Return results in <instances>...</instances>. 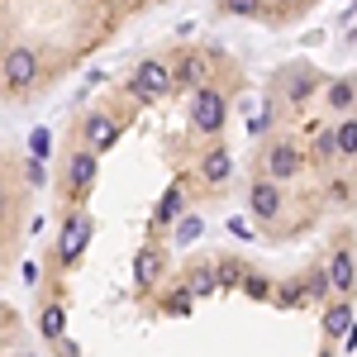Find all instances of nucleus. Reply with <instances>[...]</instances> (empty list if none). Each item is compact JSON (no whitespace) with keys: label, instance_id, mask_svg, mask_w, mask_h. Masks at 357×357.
Returning <instances> with one entry per match:
<instances>
[{"label":"nucleus","instance_id":"obj_1","mask_svg":"<svg viewBox=\"0 0 357 357\" xmlns=\"http://www.w3.org/2000/svg\"><path fill=\"white\" fill-rule=\"evenodd\" d=\"M224 119H229L224 96L215 91V86H195V96H191V124L200 129V134H220Z\"/></svg>","mask_w":357,"mask_h":357},{"label":"nucleus","instance_id":"obj_2","mask_svg":"<svg viewBox=\"0 0 357 357\" xmlns=\"http://www.w3.org/2000/svg\"><path fill=\"white\" fill-rule=\"evenodd\" d=\"M129 86H134L138 100H158V96H167V91H172V67H167V62H143Z\"/></svg>","mask_w":357,"mask_h":357},{"label":"nucleus","instance_id":"obj_3","mask_svg":"<svg viewBox=\"0 0 357 357\" xmlns=\"http://www.w3.org/2000/svg\"><path fill=\"white\" fill-rule=\"evenodd\" d=\"M86 243H91V220H86V215H67V224H62V238H57V257L72 267V262L86 252Z\"/></svg>","mask_w":357,"mask_h":357},{"label":"nucleus","instance_id":"obj_4","mask_svg":"<svg viewBox=\"0 0 357 357\" xmlns=\"http://www.w3.org/2000/svg\"><path fill=\"white\" fill-rule=\"evenodd\" d=\"M38 82V53L33 48H10L5 53V86L24 91V86Z\"/></svg>","mask_w":357,"mask_h":357},{"label":"nucleus","instance_id":"obj_5","mask_svg":"<svg viewBox=\"0 0 357 357\" xmlns=\"http://www.w3.org/2000/svg\"><path fill=\"white\" fill-rule=\"evenodd\" d=\"M301 167H305V153L296 148V143H272V148H267V176H272V181L296 176Z\"/></svg>","mask_w":357,"mask_h":357},{"label":"nucleus","instance_id":"obj_6","mask_svg":"<svg viewBox=\"0 0 357 357\" xmlns=\"http://www.w3.org/2000/svg\"><path fill=\"white\" fill-rule=\"evenodd\" d=\"M248 210H252V220H276V215H281V191H276L272 176H262V181L252 186V195H248Z\"/></svg>","mask_w":357,"mask_h":357},{"label":"nucleus","instance_id":"obj_7","mask_svg":"<svg viewBox=\"0 0 357 357\" xmlns=\"http://www.w3.org/2000/svg\"><path fill=\"white\" fill-rule=\"evenodd\" d=\"M324 272H329V286H333V291H343V296H348V291H353V281H357L353 252H348V248H343V252H333V262L324 267Z\"/></svg>","mask_w":357,"mask_h":357},{"label":"nucleus","instance_id":"obj_8","mask_svg":"<svg viewBox=\"0 0 357 357\" xmlns=\"http://www.w3.org/2000/svg\"><path fill=\"white\" fill-rule=\"evenodd\" d=\"M205 77H210V62L200 53H186L172 72V86H205Z\"/></svg>","mask_w":357,"mask_h":357},{"label":"nucleus","instance_id":"obj_9","mask_svg":"<svg viewBox=\"0 0 357 357\" xmlns=\"http://www.w3.org/2000/svg\"><path fill=\"white\" fill-rule=\"evenodd\" d=\"M96 181V153H72V162H67V186L72 191H86Z\"/></svg>","mask_w":357,"mask_h":357},{"label":"nucleus","instance_id":"obj_10","mask_svg":"<svg viewBox=\"0 0 357 357\" xmlns=\"http://www.w3.org/2000/svg\"><path fill=\"white\" fill-rule=\"evenodd\" d=\"M348 324H353V305H348V296H343L338 305H329V310H324V338L348 333Z\"/></svg>","mask_w":357,"mask_h":357},{"label":"nucleus","instance_id":"obj_11","mask_svg":"<svg viewBox=\"0 0 357 357\" xmlns=\"http://www.w3.org/2000/svg\"><path fill=\"white\" fill-rule=\"evenodd\" d=\"M229 172H234V162H229V153H224V148H215V153L205 158V167H200V176H205L210 186H220V181H229Z\"/></svg>","mask_w":357,"mask_h":357},{"label":"nucleus","instance_id":"obj_12","mask_svg":"<svg viewBox=\"0 0 357 357\" xmlns=\"http://www.w3.org/2000/svg\"><path fill=\"white\" fill-rule=\"evenodd\" d=\"M158 267H162V262H158V252H153V248H143V252L134 257V276H138V286H153V281H158Z\"/></svg>","mask_w":357,"mask_h":357},{"label":"nucleus","instance_id":"obj_13","mask_svg":"<svg viewBox=\"0 0 357 357\" xmlns=\"http://www.w3.org/2000/svg\"><path fill=\"white\" fill-rule=\"evenodd\" d=\"M333 143H338V158H357V119H343L333 129Z\"/></svg>","mask_w":357,"mask_h":357},{"label":"nucleus","instance_id":"obj_14","mask_svg":"<svg viewBox=\"0 0 357 357\" xmlns=\"http://www.w3.org/2000/svg\"><path fill=\"white\" fill-rule=\"evenodd\" d=\"M62 324H67V310H62V305H48V310H43V338L57 343V338H62Z\"/></svg>","mask_w":357,"mask_h":357},{"label":"nucleus","instance_id":"obj_15","mask_svg":"<svg viewBox=\"0 0 357 357\" xmlns=\"http://www.w3.org/2000/svg\"><path fill=\"white\" fill-rule=\"evenodd\" d=\"M200 234H205V224L195 220V215H176V243H181V248H191Z\"/></svg>","mask_w":357,"mask_h":357},{"label":"nucleus","instance_id":"obj_16","mask_svg":"<svg viewBox=\"0 0 357 357\" xmlns=\"http://www.w3.org/2000/svg\"><path fill=\"white\" fill-rule=\"evenodd\" d=\"M86 138H91L96 148H110V143H114V129H110V119H100V114H96V119H86Z\"/></svg>","mask_w":357,"mask_h":357},{"label":"nucleus","instance_id":"obj_17","mask_svg":"<svg viewBox=\"0 0 357 357\" xmlns=\"http://www.w3.org/2000/svg\"><path fill=\"white\" fill-rule=\"evenodd\" d=\"M186 286H191V296H210V291L220 286V272H215V267H200V272H191Z\"/></svg>","mask_w":357,"mask_h":357},{"label":"nucleus","instance_id":"obj_18","mask_svg":"<svg viewBox=\"0 0 357 357\" xmlns=\"http://www.w3.org/2000/svg\"><path fill=\"white\" fill-rule=\"evenodd\" d=\"M310 158L319 167H329L333 158H338V143H333V134H314V148H310Z\"/></svg>","mask_w":357,"mask_h":357},{"label":"nucleus","instance_id":"obj_19","mask_svg":"<svg viewBox=\"0 0 357 357\" xmlns=\"http://www.w3.org/2000/svg\"><path fill=\"white\" fill-rule=\"evenodd\" d=\"M176 215H181V191L172 186V191L162 195V205H158V215H153V220H158V224H176Z\"/></svg>","mask_w":357,"mask_h":357},{"label":"nucleus","instance_id":"obj_20","mask_svg":"<svg viewBox=\"0 0 357 357\" xmlns=\"http://www.w3.org/2000/svg\"><path fill=\"white\" fill-rule=\"evenodd\" d=\"M333 286H329V272H310V281H305V301H324Z\"/></svg>","mask_w":357,"mask_h":357},{"label":"nucleus","instance_id":"obj_21","mask_svg":"<svg viewBox=\"0 0 357 357\" xmlns=\"http://www.w3.org/2000/svg\"><path fill=\"white\" fill-rule=\"evenodd\" d=\"M229 15H243V20H252V15H262V0H220Z\"/></svg>","mask_w":357,"mask_h":357},{"label":"nucleus","instance_id":"obj_22","mask_svg":"<svg viewBox=\"0 0 357 357\" xmlns=\"http://www.w3.org/2000/svg\"><path fill=\"white\" fill-rule=\"evenodd\" d=\"M329 100L338 105V110H348L357 100V91H353V82H333V91H329Z\"/></svg>","mask_w":357,"mask_h":357},{"label":"nucleus","instance_id":"obj_23","mask_svg":"<svg viewBox=\"0 0 357 357\" xmlns=\"http://www.w3.org/2000/svg\"><path fill=\"white\" fill-rule=\"evenodd\" d=\"M191 286H181V291H176V296H172V301H167V314H191Z\"/></svg>","mask_w":357,"mask_h":357},{"label":"nucleus","instance_id":"obj_24","mask_svg":"<svg viewBox=\"0 0 357 357\" xmlns=\"http://www.w3.org/2000/svg\"><path fill=\"white\" fill-rule=\"evenodd\" d=\"M310 91H314L310 77H296V82L286 86V100H291V105H301V100H310Z\"/></svg>","mask_w":357,"mask_h":357},{"label":"nucleus","instance_id":"obj_25","mask_svg":"<svg viewBox=\"0 0 357 357\" xmlns=\"http://www.w3.org/2000/svg\"><path fill=\"white\" fill-rule=\"evenodd\" d=\"M243 291L252 296V301H267V296H272V281H262V276H243Z\"/></svg>","mask_w":357,"mask_h":357},{"label":"nucleus","instance_id":"obj_26","mask_svg":"<svg viewBox=\"0 0 357 357\" xmlns=\"http://www.w3.org/2000/svg\"><path fill=\"white\" fill-rule=\"evenodd\" d=\"M29 148H33V158H48V148H53L48 129H33V134H29Z\"/></svg>","mask_w":357,"mask_h":357},{"label":"nucleus","instance_id":"obj_27","mask_svg":"<svg viewBox=\"0 0 357 357\" xmlns=\"http://www.w3.org/2000/svg\"><path fill=\"white\" fill-rule=\"evenodd\" d=\"M276 114H281V105H276V100H267V105H262V129H272Z\"/></svg>","mask_w":357,"mask_h":357},{"label":"nucleus","instance_id":"obj_28","mask_svg":"<svg viewBox=\"0 0 357 357\" xmlns=\"http://www.w3.org/2000/svg\"><path fill=\"white\" fill-rule=\"evenodd\" d=\"M5 210H10V195L0 191V220H5Z\"/></svg>","mask_w":357,"mask_h":357}]
</instances>
